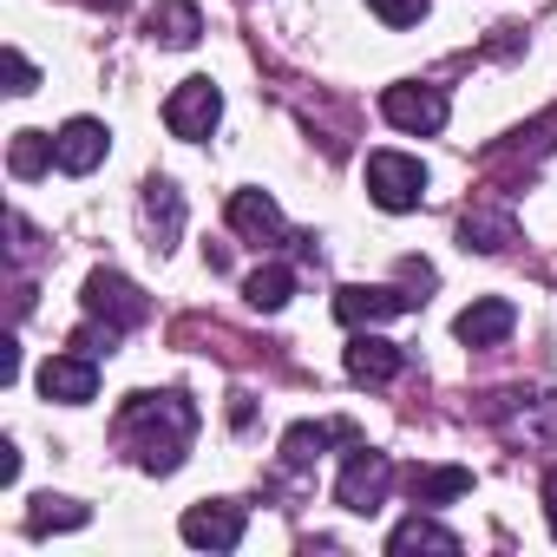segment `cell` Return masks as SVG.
I'll list each match as a JSON object with an SVG mask.
<instances>
[{
	"label": "cell",
	"mask_w": 557,
	"mask_h": 557,
	"mask_svg": "<svg viewBox=\"0 0 557 557\" xmlns=\"http://www.w3.org/2000/svg\"><path fill=\"white\" fill-rule=\"evenodd\" d=\"M197 433V407L184 394H132L119 407V440L138 453L145 472H177Z\"/></svg>",
	"instance_id": "cell-1"
},
{
	"label": "cell",
	"mask_w": 557,
	"mask_h": 557,
	"mask_svg": "<svg viewBox=\"0 0 557 557\" xmlns=\"http://www.w3.org/2000/svg\"><path fill=\"white\" fill-rule=\"evenodd\" d=\"M368 197L381 203V210H420V197H426V164L420 158H407V151H374L368 158Z\"/></svg>",
	"instance_id": "cell-2"
},
{
	"label": "cell",
	"mask_w": 557,
	"mask_h": 557,
	"mask_svg": "<svg viewBox=\"0 0 557 557\" xmlns=\"http://www.w3.org/2000/svg\"><path fill=\"white\" fill-rule=\"evenodd\" d=\"M86 315L125 335V329H138V322L151 315V302L138 296V283H125L119 269H92V275H86Z\"/></svg>",
	"instance_id": "cell-3"
},
{
	"label": "cell",
	"mask_w": 557,
	"mask_h": 557,
	"mask_svg": "<svg viewBox=\"0 0 557 557\" xmlns=\"http://www.w3.org/2000/svg\"><path fill=\"white\" fill-rule=\"evenodd\" d=\"M381 112H387V125L394 132H413V138H433V132H446V119H453V106H446V92L440 86H387L381 92Z\"/></svg>",
	"instance_id": "cell-4"
},
{
	"label": "cell",
	"mask_w": 557,
	"mask_h": 557,
	"mask_svg": "<svg viewBox=\"0 0 557 557\" xmlns=\"http://www.w3.org/2000/svg\"><path fill=\"white\" fill-rule=\"evenodd\" d=\"M387 485H394V459L387 453H374V446H355L348 453V466H342V479H335V498L348 505V511H381L387 505Z\"/></svg>",
	"instance_id": "cell-5"
},
{
	"label": "cell",
	"mask_w": 557,
	"mask_h": 557,
	"mask_svg": "<svg viewBox=\"0 0 557 557\" xmlns=\"http://www.w3.org/2000/svg\"><path fill=\"white\" fill-rule=\"evenodd\" d=\"M216 119H223V92H216L210 79H184V86L164 99V125H171V138H210Z\"/></svg>",
	"instance_id": "cell-6"
},
{
	"label": "cell",
	"mask_w": 557,
	"mask_h": 557,
	"mask_svg": "<svg viewBox=\"0 0 557 557\" xmlns=\"http://www.w3.org/2000/svg\"><path fill=\"white\" fill-rule=\"evenodd\" d=\"M177 531H184L190 550H236V544H243V505H230V498L190 505V511L177 518Z\"/></svg>",
	"instance_id": "cell-7"
},
{
	"label": "cell",
	"mask_w": 557,
	"mask_h": 557,
	"mask_svg": "<svg viewBox=\"0 0 557 557\" xmlns=\"http://www.w3.org/2000/svg\"><path fill=\"white\" fill-rule=\"evenodd\" d=\"M426 296H400V289H368V283H348V289H335V315L348 322V329H374V322H387V315H407V309H420Z\"/></svg>",
	"instance_id": "cell-8"
},
{
	"label": "cell",
	"mask_w": 557,
	"mask_h": 557,
	"mask_svg": "<svg viewBox=\"0 0 557 557\" xmlns=\"http://www.w3.org/2000/svg\"><path fill=\"white\" fill-rule=\"evenodd\" d=\"M40 394L60 400V407H86V400L99 394V368H92V355H53V361L40 368Z\"/></svg>",
	"instance_id": "cell-9"
},
{
	"label": "cell",
	"mask_w": 557,
	"mask_h": 557,
	"mask_svg": "<svg viewBox=\"0 0 557 557\" xmlns=\"http://www.w3.org/2000/svg\"><path fill=\"white\" fill-rule=\"evenodd\" d=\"M106 151H112V132H106L99 119H66V125H60V171H66V177L99 171Z\"/></svg>",
	"instance_id": "cell-10"
},
{
	"label": "cell",
	"mask_w": 557,
	"mask_h": 557,
	"mask_svg": "<svg viewBox=\"0 0 557 557\" xmlns=\"http://www.w3.org/2000/svg\"><path fill=\"white\" fill-rule=\"evenodd\" d=\"M511 329H518V309H511L505 296H485V302H472V309L453 322V335H459L466 348H498Z\"/></svg>",
	"instance_id": "cell-11"
},
{
	"label": "cell",
	"mask_w": 557,
	"mask_h": 557,
	"mask_svg": "<svg viewBox=\"0 0 557 557\" xmlns=\"http://www.w3.org/2000/svg\"><path fill=\"white\" fill-rule=\"evenodd\" d=\"M342 361H348V381H361V387H387V381L407 368V355H400L394 342H381V335H355Z\"/></svg>",
	"instance_id": "cell-12"
},
{
	"label": "cell",
	"mask_w": 557,
	"mask_h": 557,
	"mask_svg": "<svg viewBox=\"0 0 557 557\" xmlns=\"http://www.w3.org/2000/svg\"><path fill=\"white\" fill-rule=\"evenodd\" d=\"M335 440H355V426H348V420H302V426L283 433V466L302 472V466H315Z\"/></svg>",
	"instance_id": "cell-13"
},
{
	"label": "cell",
	"mask_w": 557,
	"mask_h": 557,
	"mask_svg": "<svg viewBox=\"0 0 557 557\" xmlns=\"http://www.w3.org/2000/svg\"><path fill=\"white\" fill-rule=\"evenodd\" d=\"M230 230H243L256 243H275V236H283V210H275L269 190H236L230 197Z\"/></svg>",
	"instance_id": "cell-14"
},
{
	"label": "cell",
	"mask_w": 557,
	"mask_h": 557,
	"mask_svg": "<svg viewBox=\"0 0 557 557\" xmlns=\"http://www.w3.org/2000/svg\"><path fill=\"white\" fill-rule=\"evenodd\" d=\"M459 243L479 249V256H505V249L518 243V223H511L505 210H466V216H459Z\"/></svg>",
	"instance_id": "cell-15"
},
{
	"label": "cell",
	"mask_w": 557,
	"mask_h": 557,
	"mask_svg": "<svg viewBox=\"0 0 557 557\" xmlns=\"http://www.w3.org/2000/svg\"><path fill=\"white\" fill-rule=\"evenodd\" d=\"M289 296H296V269L289 262H262L249 283H243V302L256 309V315H275V309H289Z\"/></svg>",
	"instance_id": "cell-16"
},
{
	"label": "cell",
	"mask_w": 557,
	"mask_h": 557,
	"mask_svg": "<svg viewBox=\"0 0 557 557\" xmlns=\"http://www.w3.org/2000/svg\"><path fill=\"white\" fill-rule=\"evenodd\" d=\"M197 34H203L197 0H158L151 8V40L158 47H197Z\"/></svg>",
	"instance_id": "cell-17"
},
{
	"label": "cell",
	"mask_w": 557,
	"mask_h": 557,
	"mask_svg": "<svg viewBox=\"0 0 557 557\" xmlns=\"http://www.w3.org/2000/svg\"><path fill=\"white\" fill-rule=\"evenodd\" d=\"M145 223L158 230V249L177 243V230H184V197H177L171 177H151V184H145Z\"/></svg>",
	"instance_id": "cell-18"
},
{
	"label": "cell",
	"mask_w": 557,
	"mask_h": 557,
	"mask_svg": "<svg viewBox=\"0 0 557 557\" xmlns=\"http://www.w3.org/2000/svg\"><path fill=\"white\" fill-rule=\"evenodd\" d=\"M387 550H394V557H407V550H440V557H453V550H459V531H446V524H433V518L413 511L407 524L387 531Z\"/></svg>",
	"instance_id": "cell-19"
},
{
	"label": "cell",
	"mask_w": 557,
	"mask_h": 557,
	"mask_svg": "<svg viewBox=\"0 0 557 557\" xmlns=\"http://www.w3.org/2000/svg\"><path fill=\"white\" fill-rule=\"evenodd\" d=\"M60 164V138H47V132H14V145H8V171L27 184V177H47Z\"/></svg>",
	"instance_id": "cell-20"
},
{
	"label": "cell",
	"mask_w": 557,
	"mask_h": 557,
	"mask_svg": "<svg viewBox=\"0 0 557 557\" xmlns=\"http://www.w3.org/2000/svg\"><path fill=\"white\" fill-rule=\"evenodd\" d=\"M466 492H472L466 466H426V472H413V505H453Z\"/></svg>",
	"instance_id": "cell-21"
},
{
	"label": "cell",
	"mask_w": 557,
	"mask_h": 557,
	"mask_svg": "<svg viewBox=\"0 0 557 557\" xmlns=\"http://www.w3.org/2000/svg\"><path fill=\"white\" fill-rule=\"evenodd\" d=\"M92 511L79 505V498H34V518H27V531L34 537H47V531H79Z\"/></svg>",
	"instance_id": "cell-22"
},
{
	"label": "cell",
	"mask_w": 557,
	"mask_h": 557,
	"mask_svg": "<svg viewBox=\"0 0 557 557\" xmlns=\"http://www.w3.org/2000/svg\"><path fill=\"white\" fill-rule=\"evenodd\" d=\"M368 8H374L387 27H420V21H426V0H368Z\"/></svg>",
	"instance_id": "cell-23"
},
{
	"label": "cell",
	"mask_w": 557,
	"mask_h": 557,
	"mask_svg": "<svg viewBox=\"0 0 557 557\" xmlns=\"http://www.w3.org/2000/svg\"><path fill=\"white\" fill-rule=\"evenodd\" d=\"M40 86V73H34V60L21 53V47H8V92H34Z\"/></svg>",
	"instance_id": "cell-24"
},
{
	"label": "cell",
	"mask_w": 557,
	"mask_h": 557,
	"mask_svg": "<svg viewBox=\"0 0 557 557\" xmlns=\"http://www.w3.org/2000/svg\"><path fill=\"white\" fill-rule=\"evenodd\" d=\"M544 524H550V537H557V472H544Z\"/></svg>",
	"instance_id": "cell-25"
},
{
	"label": "cell",
	"mask_w": 557,
	"mask_h": 557,
	"mask_svg": "<svg viewBox=\"0 0 557 557\" xmlns=\"http://www.w3.org/2000/svg\"><path fill=\"white\" fill-rule=\"evenodd\" d=\"M0 479H8V485L21 479V453H14V446H0Z\"/></svg>",
	"instance_id": "cell-26"
},
{
	"label": "cell",
	"mask_w": 557,
	"mask_h": 557,
	"mask_svg": "<svg viewBox=\"0 0 557 557\" xmlns=\"http://www.w3.org/2000/svg\"><path fill=\"white\" fill-rule=\"evenodd\" d=\"M86 8H99V14H125L132 0H86Z\"/></svg>",
	"instance_id": "cell-27"
}]
</instances>
